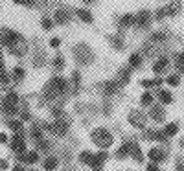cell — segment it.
<instances>
[{"mask_svg": "<svg viewBox=\"0 0 184 171\" xmlns=\"http://www.w3.org/2000/svg\"><path fill=\"white\" fill-rule=\"evenodd\" d=\"M166 133H168V134H175V133H177V125H168V127H166Z\"/></svg>", "mask_w": 184, "mask_h": 171, "instance_id": "7402d4cb", "label": "cell"}, {"mask_svg": "<svg viewBox=\"0 0 184 171\" xmlns=\"http://www.w3.org/2000/svg\"><path fill=\"white\" fill-rule=\"evenodd\" d=\"M24 147H26V144H24L22 136H21V134H18V136H15V138H13V149H15V151H24Z\"/></svg>", "mask_w": 184, "mask_h": 171, "instance_id": "52a82bcc", "label": "cell"}, {"mask_svg": "<svg viewBox=\"0 0 184 171\" xmlns=\"http://www.w3.org/2000/svg\"><path fill=\"white\" fill-rule=\"evenodd\" d=\"M0 142H2V144H6V142H8V136H6V134H4V133L0 134Z\"/></svg>", "mask_w": 184, "mask_h": 171, "instance_id": "4dcf8cb0", "label": "cell"}, {"mask_svg": "<svg viewBox=\"0 0 184 171\" xmlns=\"http://www.w3.org/2000/svg\"><path fill=\"white\" fill-rule=\"evenodd\" d=\"M0 168H2V169H4V168H8V164L4 162V160H0Z\"/></svg>", "mask_w": 184, "mask_h": 171, "instance_id": "1f68e13d", "label": "cell"}, {"mask_svg": "<svg viewBox=\"0 0 184 171\" xmlns=\"http://www.w3.org/2000/svg\"><path fill=\"white\" fill-rule=\"evenodd\" d=\"M92 140H94V142H96L98 145H101V147H107V145H111V142H112V138L109 136V133H107L105 129H98V131H94Z\"/></svg>", "mask_w": 184, "mask_h": 171, "instance_id": "7a4b0ae2", "label": "cell"}, {"mask_svg": "<svg viewBox=\"0 0 184 171\" xmlns=\"http://www.w3.org/2000/svg\"><path fill=\"white\" fill-rule=\"evenodd\" d=\"M18 41V35L15 31H2V42L4 44H13Z\"/></svg>", "mask_w": 184, "mask_h": 171, "instance_id": "5b68a950", "label": "cell"}, {"mask_svg": "<svg viewBox=\"0 0 184 171\" xmlns=\"http://www.w3.org/2000/svg\"><path fill=\"white\" fill-rule=\"evenodd\" d=\"M133 22V15H125V17H122V26H127V24Z\"/></svg>", "mask_w": 184, "mask_h": 171, "instance_id": "e0dca14e", "label": "cell"}, {"mask_svg": "<svg viewBox=\"0 0 184 171\" xmlns=\"http://www.w3.org/2000/svg\"><path fill=\"white\" fill-rule=\"evenodd\" d=\"M129 63H131V66H138V64L142 63L140 55H138V53H135V55H131V59H129Z\"/></svg>", "mask_w": 184, "mask_h": 171, "instance_id": "4fadbf2b", "label": "cell"}, {"mask_svg": "<svg viewBox=\"0 0 184 171\" xmlns=\"http://www.w3.org/2000/svg\"><path fill=\"white\" fill-rule=\"evenodd\" d=\"M166 81L170 83V85H173V87H175V85H179V77H177V75H170V77H168Z\"/></svg>", "mask_w": 184, "mask_h": 171, "instance_id": "d6986e66", "label": "cell"}, {"mask_svg": "<svg viewBox=\"0 0 184 171\" xmlns=\"http://www.w3.org/2000/svg\"><path fill=\"white\" fill-rule=\"evenodd\" d=\"M160 99H162L164 103H171V101H173L171 94H168V92H160Z\"/></svg>", "mask_w": 184, "mask_h": 171, "instance_id": "9a60e30c", "label": "cell"}, {"mask_svg": "<svg viewBox=\"0 0 184 171\" xmlns=\"http://www.w3.org/2000/svg\"><path fill=\"white\" fill-rule=\"evenodd\" d=\"M166 39V35L160 33V31H157V33H153V41H164Z\"/></svg>", "mask_w": 184, "mask_h": 171, "instance_id": "ffe728a7", "label": "cell"}, {"mask_svg": "<svg viewBox=\"0 0 184 171\" xmlns=\"http://www.w3.org/2000/svg\"><path fill=\"white\" fill-rule=\"evenodd\" d=\"M116 88H118V85L116 83H111V81H109V83H105V92L107 94H114V92H116Z\"/></svg>", "mask_w": 184, "mask_h": 171, "instance_id": "7c38bea8", "label": "cell"}, {"mask_svg": "<svg viewBox=\"0 0 184 171\" xmlns=\"http://www.w3.org/2000/svg\"><path fill=\"white\" fill-rule=\"evenodd\" d=\"M42 28L50 29V28H52V21H50V18H42Z\"/></svg>", "mask_w": 184, "mask_h": 171, "instance_id": "d4e9b609", "label": "cell"}, {"mask_svg": "<svg viewBox=\"0 0 184 171\" xmlns=\"http://www.w3.org/2000/svg\"><path fill=\"white\" fill-rule=\"evenodd\" d=\"M85 2H87V4H90V2H94V0H85Z\"/></svg>", "mask_w": 184, "mask_h": 171, "instance_id": "836d02e7", "label": "cell"}, {"mask_svg": "<svg viewBox=\"0 0 184 171\" xmlns=\"http://www.w3.org/2000/svg\"><path fill=\"white\" fill-rule=\"evenodd\" d=\"M15 75H17V79H22L24 77V70L21 66H17V68H15Z\"/></svg>", "mask_w": 184, "mask_h": 171, "instance_id": "44dd1931", "label": "cell"}, {"mask_svg": "<svg viewBox=\"0 0 184 171\" xmlns=\"http://www.w3.org/2000/svg\"><path fill=\"white\" fill-rule=\"evenodd\" d=\"M177 66H179V68H181L182 72H184V53H181V55L177 57Z\"/></svg>", "mask_w": 184, "mask_h": 171, "instance_id": "2e32d148", "label": "cell"}, {"mask_svg": "<svg viewBox=\"0 0 184 171\" xmlns=\"http://www.w3.org/2000/svg\"><path fill=\"white\" fill-rule=\"evenodd\" d=\"M64 88H66V81L61 77H55V79H52V83L46 87V96H57V94H61L64 92Z\"/></svg>", "mask_w": 184, "mask_h": 171, "instance_id": "6da1fadb", "label": "cell"}, {"mask_svg": "<svg viewBox=\"0 0 184 171\" xmlns=\"http://www.w3.org/2000/svg\"><path fill=\"white\" fill-rule=\"evenodd\" d=\"M149 138H155V140H162L164 136H162L160 133H149Z\"/></svg>", "mask_w": 184, "mask_h": 171, "instance_id": "484cf974", "label": "cell"}, {"mask_svg": "<svg viewBox=\"0 0 184 171\" xmlns=\"http://www.w3.org/2000/svg\"><path fill=\"white\" fill-rule=\"evenodd\" d=\"M179 11V4H173V6H166V8H162V9H158L155 17L158 18V21H162L164 17H170V15H175Z\"/></svg>", "mask_w": 184, "mask_h": 171, "instance_id": "3957f363", "label": "cell"}, {"mask_svg": "<svg viewBox=\"0 0 184 171\" xmlns=\"http://www.w3.org/2000/svg\"><path fill=\"white\" fill-rule=\"evenodd\" d=\"M151 101H153V96H151V94H144V96H142V103H144V105H149Z\"/></svg>", "mask_w": 184, "mask_h": 171, "instance_id": "ac0fdd59", "label": "cell"}, {"mask_svg": "<svg viewBox=\"0 0 184 171\" xmlns=\"http://www.w3.org/2000/svg\"><path fill=\"white\" fill-rule=\"evenodd\" d=\"M50 46L57 48V46H59V39H52V41H50Z\"/></svg>", "mask_w": 184, "mask_h": 171, "instance_id": "f546056e", "label": "cell"}, {"mask_svg": "<svg viewBox=\"0 0 184 171\" xmlns=\"http://www.w3.org/2000/svg\"><path fill=\"white\" fill-rule=\"evenodd\" d=\"M37 158H39V155H37V153H29L26 160H28V162H37Z\"/></svg>", "mask_w": 184, "mask_h": 171, "instance_id": "603a6c76", "label": "cell"}, {"mask_svg": "<svg viewBox=\"0 0 184 171\" xmlns=\"http://www.w3.org/2000/svg\"><path fill=\"white\" fill-rule=\"evenodd\" d=\"M15 2H17V4H26V6H31L35 0H15Z\"/></svg>", "mask_w": 184, "mask_h": 171, "instance_id": "4316f807", "label": "cell"}, {"mask_svg": "<svg viewBox=\"0 0 184 171\" xmlns=\"http://www.w3.org/2000/svg\"><path fill=\"white\" fill-rule=\"evenodd\" d=\"M17 94L15 92H9L8 94V98H6V101H4V105H6V110H9V112H15V107H17Z\"/></svg>", "mask_w": 184, "mask_h": 171, "instance_id": "277c9868", "label": "cell"}, {"mask_svg": "<svg viewBox=\"0 0 184 171\" xmlns=\"http://www.w3.org/2000/svg\"><path fill=\"white\" fill-rule=\"evenodd\" d=\"M166 66H168V59H160V61H158L155 66H153V70H155V72L158 74V72H162V70L166 68Z\"/></svg>", "mask_w": 184, "mask_h": 171, "instance_id": "9c48e42d", "label": "cell"}, {"mask_svg": "<svg viewBox=\"0 0 184 171\" xmlns=\"http://www.w3.org/2000/svg\"><path fill=\"white\" fill-rule=\"evenodd\" d=\"M2 66H4V64H2V59H0V70H2Z\"/></svg>", "mask_w": 184, "mask_h": 171, "instance_id": "d6a6232c", "label": "cell"}, {"mask_svg": "<svg viewBox=\"0 0 184 171\" xmlns=\"http://www.w3.org/2000/svg\"><path fill=\"white\" fill-rule=\"evenodd\" d=\"M53 66H55V68H63V59L55 57V59H53Z\"/></svg>", "mask_w": 184, "mask_h": 171, "instance_id": "cb8c5ba5", "label": "cell"}, {"mask_svg": "<svg viewBox=\"0 0 184 171\" xmlns=\"http://www.w3.org/2000/svg\"><path fill=\"white\" fill-rule=\"evenodd\" d=\"M77 15H79V18H81V21H85V22H92V15L88 13L87 9H79Z\"/></svg>", "mask_w": 184, "mask_h": 171, "instance_id": "ba28073f", "label": "cell"}, {"mask_svg": "<svg viewBox=\"0 0 184 171\" xmlns=\"http://www.w3.org/2000/svg\"><path fill=\"white\" fill-rule=\"evenodd\" d=\"M149 157L155 160V162H160V160H162V153H160V149H151V151H149Z\"/></svg>", "mask_w": 184, "mask_h": 171, "instance_id": "30bf717a", "label": "cell"}, {"mask_svg": "<svg viewBox=\"0 0 184 171\" xmlns=\"http://www.w3.org/2000/svg\"><path fill=\"white\" fill-rule=\"evenodd\" d=\"M8 83V75L6 74H0V87H2V85H6Z\"/></svg>", "mask_w": 184, "mask_h": 171, "instance_id": "83f0119b", "label": "cell"}, {"mask_svg": "<svg viewBox=\"0 0 184 171\" xmlns=\"http://www.w3.org/2000/svg\"><path fill=\"white\" fill-rule=\"evenodd\" d=\"M11 129H15V131H22V123H11Z\"/></svg>", "mask_w": 184, "mask_h": 171, "instance_id": "f1b7e54d", "label": "cell"}, {"mask_svg": "<svg viewBox=\"0 0 184 171\" xmlns=\"http://www.w3.org/2000/svg\"><path fill=\"white\" fill-rule=\"evenodd\" d=\"M55 166H57V160L55 158H48L46 164H44V168H46V169H53Z\"/></svg>", "mask_w": 184, "mask_h": 171, "instance_id": "5bb4252c", "label": "cell"}, {"mask_svg": "<svg viewBox=\"0 0 184 171\" xmlns=\"http://www.w3.org/2000/svg\"><path fill=\"white\" fill-rule=\"evenodd\" d=\"M149 21H151V13H149V11H142V13H138L136 22L140 24V26H147Z\"/></svg>", "mask_w": 184, "mask_h": 171, "instance_id": "8992f818", "label": "cell"}, {"mask_svg": "<svg viewBox=\"0 0 184 171\" xmlns=\"http://www.w3.org/2000/svg\"><path fill=\"white\" fill-rule=\"evenodd\" d=\"M55 18H57V22L59 24H64L68 21V13H64V11H57L55 13Z\"/></svg>", "mask_w": 184, "mask_h": 171, "instance_id": "8fae6325", "label": "cell"}]
</instances>
